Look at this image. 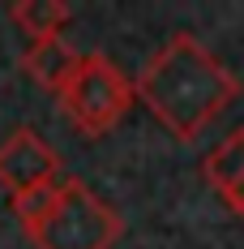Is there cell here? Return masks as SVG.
<instances>
[{"label":"cell","mask_w":244,"mask_h":249,"mask_svg":"<svg viewBox=\"0 0 244 249\" xmlns=\"http://www.w3.org/2000/svg\"><path fill=\"white\" fill-rule=\"evenodd\" d=\"M9 18H13V26L22 30L30 43L60 39V30L73 22L69 4H60V0H17V4L9 9Z\"/></svg>","instance_id":"cell-6"},{"label":"cell","mask_w":244,"mask_h":249,"mask_svg":"<svg viewBox=\"0 0 244 249\" xmlns=\"http://www.w3.org/2000/svg\"><path fill=\"white\" fill-rule=\"evenodd\" d=\"M13 215L34 249H116L124 236L120 211L77 176H65L43 194L13 202Z\"/></svg>","instance_id":"cell-2"},{"label":"cell","mask_w":244,"mask_h":249,"mask_svg":"<svg viewBox=\"0 0 244 249\" xmlns=\"http://www.w3.org/2000/svg\"><path fill=\"white\" fill-rule=\"evenodd\" d=\"M77 60H81V52H73L65 39H48V43H30V48H26L22 69H26V77H30L34 86L60 95V90L69 86V77H73Z\"/></svg>","instance_id":"cell-5"},{"label":"cell","mask_w":244,"mask_h":249,"mask_svg":"<svg viewBox=\"0 0 244 249\" xmlns=\"http://www.w3.org/2000/svg\"><path fill=\"white\" fill-rule=\"evenodd\" d=\"M60 180H65L60 176V155L34 129H13L0 142V189L9 194V202L34 198V194H43Z\"/></svg>","instance_id":"cell-4"},{"label":"cell","mask_w":244,"mask_h":249,"mask_svg":"<svg viewBox=\"0 0 244 249\" xmlns=\"http://www.w3.org/2000/svg\"><path fill=\"white\" fill-rule=\"evenodd\" d=\"M137 99L154 112V121L171 129V138L197 142L240 99V82L197 35L180 30L146 60L137 73Z\"/></svg>","instance_id":"cell-1"},{"label":"cell","mask_w":244,"mask_h":249,"mask_svg":"<svg viewBox=\"0 0 244 249\" xmlns=\"http://www.w3.org/2000/svg\"><path fill=\"white\" fill-rule=\"evenodd\" d=\"M201 176H206V185H210L219 198H227L236 185H244V129H236L231 138H223L219 146L206 155Z\"/></svg>","instance_id":"cell-7"},{"label":"cell","mask_w":244,"mask_h":249,"mask_svg":"<svg viewBox=\"0 0 244 249\" xmlns=\"http://www.w3.org/2000/svg\"><path fill=\"white\" fill-rule=\"evenodd\" d=\"M223 202L231 206V215H240V219H244V185H236V189H231V194H227Z\"/></svg>","instance_id":"cell-8"},{"label":"cell","mask_w":244,"mask_h":249,"mask_svg":"<svg viewBox=\"0 0 244 249\" xmlns=\"http://www.w3.org/2000/svg\"><path fill=\"white\" fill-rule=\"evenodd\" d=\"M56 99H60V112L69 116V124L81 138H103L129 116V107L137 103V86L124 77V69L112 56L81 52L69 86Z\"/></svg>","instance_id":"cell-3"}]
</instances>
